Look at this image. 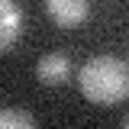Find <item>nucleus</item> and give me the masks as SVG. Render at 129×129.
I'll use <instances>...</instances> for the list:
<instances>
[{"mask_svg": "<svg viewBox=\"0 0 129 129\" xmlns=\"http://www.w3.org/2000/svg\"><path fill=\"white\" fill-rule=\"evenodd\" d=\"M36 119L26 110H0V129H29Z\"/></svg>", "mask_w": 129, "mask_h": 129, "instance_id": "obj_5", "label": "nucleus"}, {"mask_svg": "<svg viewBox=\"0 0 129 129\" xmlns=\"http://www.w3.org/2000/svg\"><path fill=\"white\" fill-rule=\"evenodd\" d=\"M123 126H126V129H129V113H126V116H123Z\"/></svg>", "mask_w": 129, "mask_h": 129, "instance_id": "obj_6", "label": "nucleus"}, {"mask_svg": "<svg viewBox=\"0 0 129 129\" xmlns=\"http://www.w3.org/2000/svg\"><path fill=\"white\" fill-rule=\"evenodd\" d=\"M45 13L61 29H74L90 16V0H45Z\"/></svg>", "mask_w": 129, "mask_h": 129, "instance_id": "obj_2", "label": "nucleus"}, {"mask_svg": "<svg viewBox=\"0 0 129 129\" xmlns=\"http://www.w3.org/2000/svg\"><path fill=\"white\" fill-rule=\"evenodd\" d=\"M36 78H39V84H45V87H61L64 81L71 78V61H68V55H61V52L42 55L39 64H36Z\"/></svg>", "mask_w": 129, "mask_h": 129, "instance_id": "obj_3", "label": "nucleus"}, {"mask_svg": "<svg viewBox=\"0 0 129 129\" xmlns=\"http://www.w3.org/2000/svg\"><path fill=\"white\" fill-rule=\"evenodd\" d=\"M23 36V7L16 0H0V55Z\"/></svg>", "mask_w": 129, "mask_h": 129, "instance_id": "obj_4", "label": "nucleus"}, {"mask_svg": "<svg viewBox=\"0 0 129 129\" xmlns=\"http://www.w3.org/2000/svg\"><path fill=\"white\" fill-rule=\"evenodd\" d=\"M78 87L97 107H116L129 97V64L113 55H97L81 64Z\"/></svg>", "mask_w": 129, "mask_h": 129, "instance_id": "obj_1", "label": "nucleus"}]
</instances>
